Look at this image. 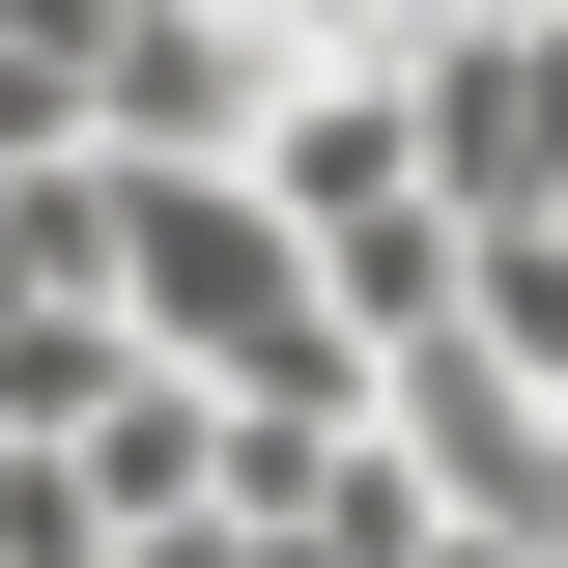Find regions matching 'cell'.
I'll return each instance as SVG.
<instances>
[{"mask_svg":"<svg viewBox=\"0 0 568 568\" xmlns=\"http://www.w3.org/2000/svg\"><path fill=\"white\" fill-rule=\"evenodd\" d=\"M426 568H511V540H426Z\"/></svg>","mask_w":568,"mask_h":568,"instance_id":"obj_3","label":"cell"},{"mask_svg":"<svg viewBox=\"0 0 568 568\" xmlns=\"http://www.w3.org/2000/svg\"><path fill=\"white\" fill-rule=\"evenodd\" d=\"M58 171H85V29L0 0V200H58Z\"/></svg>","mask_w":568,"mask_h":568,"instance_id":"obj_2","label":"cell"},{"mask_svg":"<svg viewBox=\"0 0 568 568\" xmlns=\"http://www.w3.org/2000/svg\"><path fill=\"white\" fill-rule=\"evenodd\" d=\"M284 85H313V29H256V0H114L85 29V171H256Z\"/></svg>","mask_w":568,"mask_h":568,"instance_id":"obj_1","label":"cell"}]
</instances>
